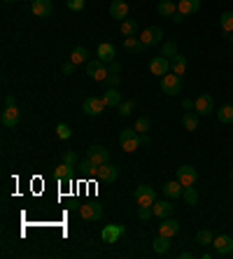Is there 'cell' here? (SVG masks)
Segmentation results:
<instances>
[{"instance_id": "29", "label": "cell", "mask_w": 233, "mask_h": 259, "mask_svg": "<svg viewBox=\"0 0 233 259\" xmlns=\"http://www.w3.org/2000/svg\"><path fill=\"white\" fill-rule=\"evenodd\" d=\"M77 168H79V173H82V175H89V178H94V175H98V166H96L94 161H91V159H84V161L79 163V166H77Z\"/></svg>"}, {"instance_id": "15", "label": "cell", "mask_w": 233, "mask_h": 259, "mask_svg": "<svg viewBox=\"0 0 233 259\" xmlns=\"http://www.w3.org/2000/svg\"><path fill=\"white\" fill-rule=\"evenodd\" d=\"M196 112H198V115H210L212 110H214V98L210 96V94H201V96L196 98Z\"/></svg>"}, {"instance_id": "36", "label": "cell", "mask_w": 233, "mask_h": 259, "mask_svg": "<svg viewBox=\"0 0 233 259\" xmlns=\"http://www.w3.org/2000/svg\"><path fill=\"white\" fill-rule=\"evenodd\" d=\"M121 234H124V229H121V227H107V229H103V238H105L107 243L116 240Z\"/></svg>"}, {"instance_id": "35", "label": "cell", "mask_w": 233, "mask_h": 259, "mask_svg": "<svg viewBox=\"0 0 233 259\" xmlns=\"http://www.w3.org/2000/svg\"><path fill=\"white\" fill-rule=\"evenodd\" d=\"M217 117H219L222 124H233V105H224V108H219Z\"/></svg>"}, {"instance_id": "45", "label": "cell", "mask_w": 233, "mask_h": 259, "mask_svg": "<svg viewBox=\"0 0 233 259\" xmlns=\"http://www.w3.org/2000/svg\"><path fill=\"white\" fill-rule=\"evenodd\" d=\"M119 82H121V77H119V75H107V80H105V84L112 86V89H116V86H119Z\"/></svg>"}, {"instance_id": "46", "label": "cell", "mask_w": 233, "mask_h": 259, "mask_svg": "<svg viewBox=\"0 0 233 259\" xmlns=\"http://www.w3.org/2000/svg\"><path fill=\"white\" fill-rule=\"evenodd\" d=\"M17 105V98L12 96V94H7V96L2 98V108H14Z\"/></svg>"}, {"instance_id": "49", "label": "cell", "mask_w": 233, "mask_h": 259, "mask_svg": "<svg viewBox=\"0 0 233 259\" xmlns=\"http://www.w3.org/2000/svg\"><path fill=\"white\" fill-rule=\"evenodd\" d=\"M170 19H173V23H182V19H184V14H182V12H175V14H173Z\"/></svg>"}, {"instance_id": "20", "label": "cell", "mask_w": 233, "mask_h": 259, "mask_svg": "<svg viewBox=\"0 0 233 259\" xmlns=\"http://www.w3.org/2000/svg\"><path fill=\"white\" fill-rule=\"evenodd\" d=\"M198 124H201V115H198V112L187 110V112L182 115V126H184L187 131H196L198 129Z\"/></svg>"}, {"instance_id": "47", "label": "cell", "mask_w": 233, "mask_h": 259, "mask_svg": "<svg viewBox=\"0 0 233 259\" xmlns=\"http://www.w3.org/2000/svg\"><path fill=\"white\" fill-rule=\"evenodd\" d=\"M75 68H77V65H75L73 61H68V63H63V68H61V70H63V75H73Z\"/></svg>"}, {"instance_id": "7", "label": "cell", "mask_w": 233, "mask_h": 259, "mask_svg": "<svg viewBox=\"0 0 233 259\" xmlns=\"http://www.w3.org/2000/svg\"><path fill=\"white\" fill-rule=\"evenodd\" d=\"M86 159H91L96 166H103V163L110 161V150L103 147V145H91L86 150Z\"/></svg>"}, {"instance_id": "33", "label": "cell", "mask_w": 233, "mask_h": 259, "mask_svg": "<svg viewBox=\"0 0 233 259\" xmlns=\"http://www.w3.org/2000/svg\"><path fill=\"white\" fill-rule=\"evenodd\" d=\"M219 26H222L224 33H233V12H224L222 17H219Z\"/></svg>"}, {"instance_id": "34", "label": "cell", "mask_w": 233, "mask_h": 259, "mask_svg": "<svg viewBox=\"0 0 233 259\" xmlns=\"http://www.w3.org/2000/svg\"><path fill=\"white\" fill-rule=\"evenodd\" d=\"M196 240L201 243L203 248H208V245H212V240H214V236H212L210 229H201L198 234H196Z\"/></svg>"}, {"instance_id": "17", "label": "cell", "mask_w": 233, "mask_h": 259, "mask_svg": "<svg viewBox=\"0 0 233 259\" xmlns=\"http://www.w3.org/2000/svg\"><path fill=\"white\" fill-rule=\"evenodd\" d=\"M110 17L124 21V19L128 17V2H126V0H115V2L110 5Z\"/></svg>"}, {"instance_id": "32", "label": "cell", "mask_w": 233, "mask_h": 259, "mask_svg": "<svg viewBox=\"0 0 233 259\" xmlns=\"http://www.w3.org/2000/svg\"><path fill=\"white\" fill-rule=\"evenodd\" d=\"M182 199H184V203H187V205H196V203H198V192H196V187H184Z\"/></svg>"}, {"instance_id": "43", "label": "cell", "mask_w": 233, "mask_h": 259, "mask_svg": "<svg viewBox=\"0 0 233 259\" xmlns=\"http://www.w3.org/2000/svg\"><path fill=\"white\" fill-rule=\"evenodd\" d=\"M63 163H68V166H77V154L75 152H63Z\"/></svg>"}, {"instance_id": "1", "label": "cell", "mask_w": 233, "mask_h": 259, "mask_svg": "<svg viewBox=\"0 0 233 259\" xmlns=\"http://www.w3.org/2000/svg\"><path fill=\"white\" fill-rule=\"evenodd\" d=\"M119 145H121L124 152L140 150V145H142V133H138L136 129H124L119 133Z\"/></svg>"}, {"instance_id": "41", "label": "cell", "mask_w": 233, "mask_h": 259, "mask_svg": "<svg viewBox=\"0 0 233 259\" xmlns=\"http://www.w3.org/2000/svg\"><path fill=\"white\" fill-rule=\"evenodd\" d=\"M152 215H154L152 205H140V208H138V217H140V219H145V222H147Z\"/></svg>"}, {"instance_id": "9", "label": "cell", "mask_w": 233, "mask_h": 259, "mask_svg": "<svg viewBox=\"0 0 233 259\" xmlns=\"http://www.w3.org/2000/svg\"><path fill=\"white\" fill-rule=\"evenodd\" d=\"M136 201H138V205H154V201H156V189L149 187V184H140L138 189H136Z\"/></svg>"}, {"instance_id": "2", "label": "cell", "mask_w": 233, "mask_h": 259, "mask_svg": "<svg viewBox=\"0 0 233 259\" xmlns=\"http://www.w3.org/2000/svg\"><path fill=\"white\" fill-rule=\"evenodd\" d=\"M161 91L166 96H177L182 94V75L177 73H168V75L161 77Z\"/></svg>"}, {"instance_id": "26", "label": "cell", "mask_w": 233, "mask_h": 259, "mask_svg": "<svg viewBox=\"0 0 233 259\" xmlns=\"http://www.w3.org/2000/svg\"><path fill=\"white\" fill-rule=\"evenodd\" d=\"M156 12H159L161 17H173V14L177 12V2H173V0H161L159 5H156Z\"/></svg>"}, {"instance_id": "23", "label": "cell", "mask_w": 233, "mask_h": 259, "mask_svg": "<svg viewBox=\"0 0 233 259\" xmlns=\"http://www.w3.org/2000/svg\"><path fill=\"white\" fill-rule=\"evenodd\" d=\"M70 61L75 65H82V63H89V49L82 47V44H77L73 49V54H70Z\"/></svg>"}, {"instance_id": "30", "label": "cell", "mask_w": 233, "mask_h": 259, "mask_svg": "<svg viewBox=\"0 0 233 259\" xmlns=\"http://www.w3.org/2000/svg\"><path fill=\"white\" fill-rule=\"evenodd\" d=\"M170 250V238L168 236H156L154 238V252H159V255H166Z\"/></svg>"}, {"instance_id": "42", "label": "cell", "mask_w": 233, "mask_h": 259, "mask_svg": "<svg viewBox=\"0 0 233 259\" xmlns=\"http://www.w3.org/2000/svg\"><path fill=\"white\" fill-rule=\"evenodd\" d=\"M65 5H68V10H73V12L84 10V0H65Z\"/></svg>"}, {"instance_id": "38", "label": "cell", "mask_w": 233, "mask_h": 259, "mask_svg": "<svg viewBox=\"0 0 233 259\" xmlns=\"http://www.w3.org/2000/svg\"><path fill=\"white\" fill-rule=\"evenodd\" d=\"M180 52H177V44L173 42V40H168V42H163V56L166 59H173V56H177Z\"/></svg>"}, {"instance_id": "16", "label": "cell", "mask_w": 233, "mask_h": 259, "mask_svg": "<svg viewBox=\"0 0 233 259\" xmlns=\"http://www.w3.org/2000/svg\"><path fill=\"white\" fill-rule=\"evenodd\" d=\"M19 110H17V105L14 108H2V112H0V121H2V126H7V129H12V126H17L19 124Z\"/></svg>"}, {"instance_id": "31", "label": "cell", "mask_w": 233, "mask_h": 259, "mask_svg": "<svg viewBox=\"0 0 233 259\" xmlns=\"http://www.w3.org/2000/svg\"><path fill=\"white\" fill-rule=\"evenodd\" d=\"M54 173H56V178H58V180H63V182H65V180H70V178H73V166H68V163L61 161L58 166H56V171H54Z\"/></svg>"}, {"instance_id": "37", "label": "cell", "mask_w": 233, "mask_h": 259, "mask_svg": "<svg viewBox=\"0 0 233 259\" xmlns=\"http://www.w3.org/2000/svg\"><path fill=\"white\" fill-rule=\"evenodd\" d=\"M116 110H119V117H128V115H133L136 103H133V100H121V103L116 105Z\"/></svg>"}, {"instance_id": "44", "label": "cell", "mask_w": 233, "mask_h": 259, "mask_svg": "<svg viewBox=\"0 0 233 259\" xmlns=\"http://www.w3.org/2000/svg\"><path fill=\"white\" fill-rule=\"evenodd\" d=\"M107 73H110V75H119V73H121V63H119V61L107 63Z\"/></svg>"}, {"instance_id": "21", "label": "cell", "mask_w": 233, "mask_h": 259, "mask_svg": "<svg viewBox=\"0 0 233 259\" xmlns=\"http://www.w3.org/2000/svg\"><path fill=\"white\" fill-rule=\"evenodd\" d=\"M182 192H184V187H182L180 180H173V182H166L163 184V194H166V199H180Z\"/></svg>"}, {"instance_id": "4", "label": "cell", "mask_w": 233, "mask_h": 259, "mask_svg": "<svg viewBox=\"0 0 233 259\" xmlns=\"http://www.w3.org/2000/svg\"><path fill=\"white\" fill-rule=\"evenodd\" d=\"M140 42L145 44V47H154V44L163 42V28H159V26L145 28V31L140 33Z\"/></svg>"}, {"instance_id": "11", "label": "cell", "mask_w": 233, "mask_h": 259, "mask_svg": "<svg viewBox=\"0 0 233 259\" xmlns=\"http://www.w3.org/2000/svg\"><path fill=\"white\" fill-rule=\"evenodd\" d=\"M149 73H152V75H159V77L168 75L170 73V59H166L163 54L154 56V59L149 61Z\"/></svg>"}, {"instance_id": "5", "label": "cell", "mask_w": 233, "mask_h": 259, "mask_svg": "<svg viewBox=\"0 0 233 259\" xmlns=\"http://www.w3.org/2000/svg\"><path fill=\"white\" fill-rule=\"evenodd\" d=\"M82 108H84V112L89 115V117H98V115H103V112H105L107 103L103 100V96H100V98H98V96H89L84 100V105H82Z\"/></svg>"}, {"instance_id": "12", "label": "cell", "mask_w": 233, "mask_h": 259, "mask_svg": "<svg viewBox=\"0 0 233 259\" xmlns=\"http://www.w3.org/2000/svg\"><path fill=\"white\" fill-rule=\"evenodd\" d=\"M31 10L35 17H40V19H47V17H52L54 12V2L52 0H33Z\"/></svg>"}, {"instance_id": "18", "label": "cell", "mask_w": 233, "mask_h": 259, "mask_svg": "<svg viewBox=\"0 0 233 259\" xmlns=\"http://www.w3.org/2000/svg\"><path fill=\"white\" fill-rule=\"evenodd\" d=\"M177 12H182L184 17L198 14V12H201V0H180V2H177Z\"/></svg>"}, {"instance_id": "14", "label": "cell", "mask_w": 233, "mask_h": 259, "mask_svg": "<svg viewBox=\"0 0 233 259\" xmlns=\"http://www.w3.org/2000/svg\"><path fill=\"white\" fill-rule=\"evenodd\" d=\"M177 231H180V222L177 219H173V217H163L161 219V224H159V234L161 236H177Z\"/></svg>"}, {"instance_id": "48", "label": "cell", "mask_w": 233, "mask_h": 259, "mask_svg": "<svg viewBox=\"0 0 233 259\" xmlns=\"http://www.w3.org/2000/svg\"><path fill=\"white\" fill-rule=\"evenodd\" d=\"M182 108H184V110H194V108H196V100H191V98H184V100H182Z\"/></svg>"}, {"instance_id": "25", "label": "cell", "mask_w": 233, "mask_h": 259, "mask_svg": "<svg viewBox=\"0 0 233 259\" xmlns=\"http://www.w3.org/2000/svg\"><path fill=\"white\" fill-rule=\"evenodd\" d=\"M103 100L107 103V108H116V105L121 103V94H119V89H112V86H107Z\"/></svg>"}, {"instance_id": "27", "label": "cell", "mask_w": 233, "mask_h": 259, "mask_svg": "<svg viewBox=\"0 0 233 259\" xmlns=\"http://www.w3.org/2000/svg\"><path fill=\"white\" fill-rule=\"evenodd\" d=\"M170 70L177 73V75H184V70H187V56H182V54L173 56L170 59Z\"/></svg>"}, {"instance_id": "52", "label": "cell", "mask_w": 233, "mask_h": 259, "mask_svg": "<svg viewBox=\"0 0 233 259\" xmlns=\"http://www.w3.org/2000/svg\"><path fill=\"white\" fill-rule=\"evenodd\" d=\"M231 44H233V33H231Z\"/></svg>"}, {"instance_id": "40", "label": "cell", "mask_w": 233, "mask_h": 259, "mask_svg": "<svg viewBox=\"0 0 233 259\" xmlns=\"http://www.w3.org/2000/svg\"><path fill=\"white\" fill-rule=\"evenodd\" d=\"M133 129L138 131V133H147V131H149V119L147 117H138V119H136V126H133Z\"/></svg>"}, {"instance_id": "51", "label": "cell", "mask_w": 233, "mask_h": 259, "mask_svg": "<svg viewBox=\"0 0 233 259\" xmlns=\"http://www.w3.org/2000/svg\"><path fill=\"white\" fill-rule=\"evenodd\" d=\"M231 180H233V168H231Z\"/></svg>"}, {"instance_id": "6", "label": "cell", "mask_w": 233, "mask_h": 259, "mask_svg": "<svg viewBox=\"0 0 233 259\" xmlns=\"http://www.w3.org/2000/svg\"><path fill=\"white\" fill-rule=\"evenodd\" d=\"M177 180L182 182V187H194V184L198 182V171L189 166V163H184L177 168Z\"/></svg>"}, {"instance_id": "39", "label": "cell", "mask_w": 233, "mask_h": 259, "mask_svg": "<svg viewBox=\"0 0 233 259\" xmlns=\"http://www.w3.org/2000/svg\"><path fill=\"white\" fill-rule=\"evenodd\" d=\"M56 136H58V138H61V140H68V138H70V136H73V129H70V126H68V124H63V121H61V124H58V126H56Z\"/></svg>"}, {"instance_id": "28", "label": "cell", "mask_w": 233, "mask_h": 259, "mask_svg": "<svg viewBox=\"0 0 233 259\" xmlns=\"http://www.w3.org/2000/svg\"><path fill=\"white\" fill-rule=\"evenodd\" d=\"M138 21L136 19H124L121 21V33H124V38H133L136 33H138Z\"/></svg>"}, {"instance_id": "8", "label": "cell", "mask_w": 233, "mask_h": 259, "mask_svg": "<svg viewBox=\"0 0 233 259\" xmlns=\"http://www.w3.org/2000/svg\"><path fill=\"white\" fill-rule=\"evenodd\" d=\"M79 215H82V219L96 222V219H100V217H103V205H100V203H94V201H89V203H82V205H79Z\"/></svg>"}, {"instance_id": "19", "label": "cell", "mask_w": 233, "mask_h": 259, "mask_svg": "<svg viewBox=\"0 0 233 259\" xmlns=\"http://www.w3.org/2000/svg\"><path fill=\"white\" fill-rule=\"evenodd\" d=\"M98 59L103 61V63H112L115 61V44H110V42H100L98 44Z\"/></svg>"}, {"instance_id": "53", "label": "cell", "mask_w": 233, "mask_h": 259, "mask_svg": "<svg viewBox=\"0 0 233 259\" xmlns=\"http://www.w3.org/2000/svg\"><path fill=\"white\" fill-rule=\"evenodd\" d=\"M5 2H14V0H5Z\"/></svg>"}, {"instance_id": "22", "label": "cell", "mask_w": 233, "mask_h": 259, "mask_svg": "<svg viewBox=\"0 0 233 259\" xmlns=\"http://www.w3.org/2000/svg\"><path fill=\"white\" fill-rule=\"evenodd\" d=\"M152 210H154V215L159 217V219H163V217H170V213H173V203H170V201H154Z\"/></svg>"}, {"instance_id": "50", "label": "cell", "mask_w": 233, "mask_h": 259, "mask_svg": "<svg viewBox=\"0 0 233 259\" xmlns=\"http://www.w3.org/2000/svg\"><path fill=\"white\" fill-rule=\"evenodd\" d=\"M191 257H194L191 252H180V259H191Z\"/></svg>"}, {"instance_id": "3", "label": "cell", "mask_w": 233, "mask_h": 259, "mask_svg": "<svg viewBox=\"0 0 233 259\" xmlns=\"http://www.w3.org/2000/svg\"><path fill=\"white\" fill-rule=\"evenodd\" d=\"M86 75L91 77V80H96V82H105L110 73H107V65L100 59H94V61L86 63Z\"/></svg>"}, {"instance_id": "24", "label": "cell", "mask_w": 233, "mask_h": 259, "mask_svg": "<svg viewBox=\"0 0 233 259\" xmlns=\"http://www.w3.org/2000/svg\"><path fill=\"white\" fill-rule=\"evenodd\" d=\"M124 49L131 52V54H142L145 44L140 42V38H124Z\"/></svg>"}, {"instance_id": "10", "label": "cell", "mask_w": 233, "mask_h": 259, "mask_svg": "<svg viewBox=\"0 0 233 259\" xmlns=\"http://www.w3.org/2000/svg\"><path fill=\"white\" fill-rule=\"evenodd\" d=\"M212 248H214V255H231L233 252V238L229 234H219L212 240Z\"/></svg>"}, {"instance_id": "13", "label": "cell", "mask_w": 233, "mask_h": 259, "mask_svg": "<svg viewBox=\"0 0 233 259\" xmlns=\"http://www.w3.org/2000/svg\"><path fill=\"white\" fill-rule=\"evenodd\" d=\"M96 178H98L100 182H115L116 178H119V168L107 161V163H103V166H98V175H96Z\"/></svg>"}]
</instances>
